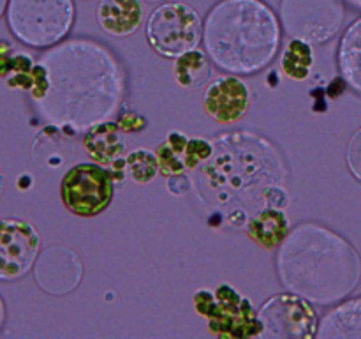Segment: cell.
I'll list each match as a JSON object with an SVG mask.
<instances>
[{"instance_id": "6da1fadb", "label": "cell", "mask_w": 361, "mask_h": 339, "mask_svg": "<svg viewBox=\"0 0 361 339\" xmlns=\"http://www.w3.org/2000/svg\"><path fill=\"white\" fill-rule=\"evenodd\" d=\"M49 92L35 102L46 120L71 134L108 120L123 95V73L113 53L94 41L63 42L41 59Z\"/></svg>"}, {"instance_id": "7a4b0ae2", "label": "cell", "mask_w": 361, "mask_h": 339, "mask_svg": "<svg viewBox=\"0 0 361 339\" xmlns=\"http://www.w3.org/2000/svg\"><path fill=\"white\" fill-rule=\"evenodd\" d=\"M282 285L317 306L348 297L361 279L358 251L338 233L303 222L288 233L277 254Z\"/></svg>"}, {"instance_id": "3957f363", "label": "cell", "mask_w": 361, "mask_h": 339, "mask_svg": "<svg viewBox=\"0 0 361 339\" xmlns=\"http://www.w3.org/2000/svg\"><path fill=\"white\" fill-rule=\"evenodd\" d=\"M203 44L219 69L256 74L277 55L281 21L263 0H221L204 20Z\"/></svg>"}, {"instance_id": "277c9868", "label": "cell", "mask_w": 361, "mask_h": 339, "mask_svg": "<svg viewBox=\"0 0 361 339\" xmlns=\"http://www.w3.org/2000/svg\"><path fill=\"white\" fill-rule=\"evenodd\" d=\"M6 18L18 41L32 48H49L67 37L76 9L73 0H9Z\"/></svg>"}, {"instance_id": "5b68a950", "label": "cell", "mask_w": 361, "mask_h": 339, "mask_svg": "<svg viewBox=\"0 0 361 339\" xmlns=\"http://www.w3.org/2000/svg\"><path fill=\"white\" fill-rule=\"evenodd\" d=\"M194 309L207 318L208 332L219 339L259 338L261 323L252 302L229 282H221L210 292L201 288L192 295Z\"/></svg>"}, {"instance_id": "8992f818", "label": "cell", "mask_w": 361, "mask_h": 339, "mask_svg": "<svg viewBox=\"0 0 361 339\" xmlns=\"http://www.w3.org/2000/svg\"><path fill=\"white\" fill-rule=\"evenodd\" d=\"M200 13L185 2H166L155 7L147 20V41L157 55L178 59L197 48L203 39Z\"/></svg>"}, {"instance_id": "52a82bcc", "label": "cell", "mask_w": 361, "mask_h": 339, "mask_svg": "<svg viewBox=\"0 0 361 339\" xmlns=\"http://www.w3.org/2000/svg\"><path fill=\"white\" fill-rule=\"evenodd\" d=\"M115 196V180L109 170L97 162H78L71 166L60 182L63 207L80 218L102 214Z\"/></svg>"}, {"instance_id": "ba28073f", "label": "cell", "mask_w": 361, "mask_h": 339, "mask_svg": "<svg viewBox=\"0 0 361 339\" xmlns=\"http://www.w3.org/2000/svg\"><path fill=\"white\" fill-rule=\"evenodd\" d=\"M263 339H312L317 335V313L312 302L295 292L275 293L257 309Z\"/></svg>"}, {"instance_id": "9c48e42d", "label": "cell", "mask_w": 361, "mask_h": 339, "mask_svg": "<svg viewBox=\"0 0 361 339\" xmlns=\"http://www.w3.org/2000/svg\"><path fill=\"white\" fill-rule=\"evenodd\" d=\"M342 0H282L281 21L289 37L323 44L337 35L344 23Z\"/></svg>"}, {"instance_id": "30bf717a", "label": "cell", "mask_w": 361, "mask_h": 339, "mask_svg": "<svg viewBox=\"0 0 361 339\" xmlns=\"http://www.w3.org/2000/svg\"><path fill=\"white\" fill-rule=\"evenodd\" d=\"M41 249L35 226L25 219H0V281L13 282L34 268Z\"/></svg>"}, {"instance_id": "8fae6325", "label": "cell", "mask_w": 361, "mask_h": 339, "mask_svg": "<svg viewBox=\"0 0 361 339\" xmlns=\"http://www.w3.org/2000/svg\"><path fill=\"white\" fill-rule=\"evenodd\" d=\"M35 281L39 288L51 295L73 292L83 275V263L73 249L51 246L42 251L34 265Z\"/></svg>"}, {"instance_id": "7c38bea8", "label": "cell", "mask_w": 361, "mask_h": 339, "mask_svg": "<svg viewBox=\"0 0 361 339\" xmlns=\"http://www.w3.org/2000/svg\"><path fill=\"white\" fill-rule=\"evenodd\" d=\"M250 106L247 83L235 74H222L207 85L203 95L204 113L222 126L236 124Z\"/></svg>"}, {"instance_id": "4fadbf2b", "label": "cell", "mask_w": 361, "mask_h": 339, "mask_svg": "<svg viewBox=\"0 0 361 339\" xmlns=\"http://www.w3.org/2000/svg\"><path fill=\"white\" fill-rule=\"evenodd\" d=\"M145 20L141 0H101L97 6V23L113 37L133 35Z\"/></svg>"}, {"instance_id": "5bb4252c", "label": "cell", "mask_w": 361, "mask_h": 339, "mask_svg": "<svg viewBox=\"0 0 361 339\" xmlns=\"http://www.w3.org/2000/svg\"><path fill=\"white\" fill-rule=\"evenodd\" d=\"M116 122H99L83 134V150L94 162L111 166L126 154V136Z\"/></svg>"}, {"instance_id": "9a60e30c", "label": "cell", "mask_w": 361, "mask_h": 339, "mask_svg": "<svg viewBox=\"0 0 361 339\" xmlns=\"http://www.w3.org/2000/svg\"><path fill=\"white\" fill-rule=\"evenodd\" d=\"M316 338L361 339V297L344 300L319 321Z\"/></svg>"}, {"instance_id": "2e32d148", "label": "cell", "mask_w": 361, "mask_h": 339, "mask_svg": "<svg viewBox=\"0 0 361 339\" xmlns=\"http://www.w3.org/2000/svg\"><path fill=\"white\" fill-rule=\"evenodd\" d=\"M289 233V219L279 208H263L247 221V235L263 249H275Z\"/></svg>"}, {"instance_id": "e0dca14e", "label": "cell", "mask_w": 361, "mask_h": 339, "mask_svg": "<svg viewBox=\"0 0 361 339\" xmlns=\"http://www.w3.org/2000/svg\"><path fill=\"white\" fill-rule=\"evenodd\" d=\"M337 56L342 76L353 90L361 94V18L345 28Z\"/></svg>"}, {"instance_id": "ac0fdd59", "label": "cell", "mask_w": 361, "mask_h": 339, "mask_svg": "<svg viewBox=\"0 0 361 339\" xmlns=\"http://www.w3.org/2000/svg\"><path fill=\"white\" fill-rule=\"evenodd\" d=\"M212 64L208 60V53L201 52L200 48H194L175 59L173 64V76L176 83L182 88L197 90V88L208 85L212 78Z\"/></svg>"}, {"instance_id": "d6986e66", "label": "cell", "mask_w": 361, "mask_h": 339, "mask_svg": "<svg viewBox=\"0 0 361 339\" xmlns=\"http://www.w3.org/2000/svg\"><path fill=\"white\" fill-rule=\"evenodd\" d=\"M316 64V53L312 44L303 39L291 37L282 52V73L293 81H305L310 76Z\"/></svg>"}, {"instance_id": "ffe728a7", "label": "cell", "mask_w": 361, "mask_h": 339, "mask_svg": "<svg viewBox=\"0 0 361 339\" xmlns=\"http://www.w3.org/2000/svg\"><path fill=\"white\" fill-rule=\"evenodd\" d=\"M126 168L127 177L140 186L150 184L161 173L157 155L148 148H134L133 152H129L126 157Z\"/></svg>"}, {"instance_id": "44dd1931", "label": "cell", "mask_w": 361, "mask_h": 339, "mask_svg": "<svg viewBox=\"0 0 361 339\" xmlns=\"http://www.w3.org/2000/svg\"><path fill=\"white\" fill-rule=\"evenodd\" d=\"M155 155H157L159 161V172H161V175H164L166 179L171 175L183 173V170H187L185 162H183V155L178 154L176 150H173L166 141L155 148Z\"/></svg>"}, {"instance_id": "7402d4cb", "label": "cell", "mask_w": 361, "mask_h": 339, "mask_svg": "<svg viewBox=\"0 0 361 339\" xmlns=\"http://www.w3.org/2000/svg\"><path fill=\"white\" fill-rule=\"evenodd\" d=\"M212 152H214V148L208 143V140H204V138H189V143H187L185 150H183V162H185V168L194 170L196 166H200L201 162L210 159Z\"/></svg>"}, {"instance_id": "603a6c76", "label": "cell", "mask_w": 361, "mask_h": 339, "mask_svg": "<svg viewBox=\"0 0 361 339\" xmlns=\"http://www.w3.org/2000/svg\"><path fill=\"white\" fill-rule=\"evenodd\" d=\"M32 76H34V85H32L30 88V97L34 102H41L42 99L48 95L49 92V74H48V69H46L44 64L39 60V62H35L34 69H32Z\"/></svg>"}, {"instance_id": "cb8c5ba5", "label": "cell", "mask_w": 361, "mask_h": 339, "mask_svg": "<svg viewBox=\"0 0 361 339\" xmlns=\"http://www.w3.org/2000/svg\"><path fill=\"white\" fill-rule=\"evenodd\" d=\"M345 162L358 182H361V127L351 136L348 143V150H345Z\"/></svg>"}, {"instance_id": "d4e9b609", "label": "cell", "mask_w": 361, "mask_h": 339, "mask_svg": "<svg viewBox=\"0 0 361 339\" xmlns=\"http://www.w3.org/2000/svg\"><path fill=\"white\" fill-rule=\"evenodd\" d=\"M116 124H118L120 129L123 131V133H140V131L147 129L148 122L147 119H145L143 115H140V113H134V112H126L120 115V119L116 120Z\"/></svg>"}, {"instance_id": "484cf974", "label": "cell", "mask_w": 361, "mask_h": 339, "mask_svg": "<svg viewBox=\"0 0 361 339\" xmlns=\"http://www.w3.org/2000/svg\"><path fill=\"white\" fill-rule=\"evenodd\" d=\"M14 55V44L6 39H0V78L6 80L11 73V60Z\"/></svg>"}, {"instance_id": "4316f807", "label": "cell", "mask_w": 361, "mask_h": 339, "mask_svg": "<svg viewBox=\"0 0 361 339\" xmlns=\"http://www.w3.org/2000/svg\"><path fill=\"white\" fill-rule=\"evenodd\" d=\"M348 87H349V85H348V81H345L344 76L334 78V80H331V83L328 85V88H326L328 97H331V99L341 97V95L344 94V90H345V88H348Z\"/></svg>"}, {"instance_id": "83f0119b", "label": "cell", "mask_w": 361, "mask_h": 339, "mask_svg": "<svg viewBox=\"0 0 361 339\" xmlns=\"http://www.w3.org/2000/svg\"><path fill=\"white\" fill-rule=\"evenodd\" d=\"M32 186H34V177H32L30 173H21V175L16 179V187L20 191L32 189Z\"/></svg>"}, {"instance_id": "f1b7e54d", "label": "cell", "mask_w": 361, "mask_h": 339, "mask_svg": "<svg viewBox=\"0 0 361 339\" xmlns=\"http://www.w3.org/2000/svg\"><path fill=\"white\" fill-rule=\"evenodd\" d=\"M268 85H270L271 88H275L277 85H281V78L277 80V71H271L270 76H268Z\"/></svg>"}, {"instance_id": "f546056e", "label": "cell", "mask_w": 361, "mask_h": 339, "mask_svg": "<svg viewBox=\"0 0 361 339\" xmlns=\"http://www.w3.org/2000/svg\"><path fill=\"white\" fill-rule=\"evenodd\" d=\"M4 320H6V306H4V300L0 297V328H2Z\"/></svg>"}, {"instance_id": "4dcf8cb0", "label": "cell", "mask_w": 361, "mask_h": 339, "mask_svg": "<svg viewBox=\"0 0 361 339\" xmlns=\"http://www.w3.org/2000/svg\"><path fill=\"white\" fill-rule=\"evenodd\" d=\"M7 4H9V0H0V18H2L4 14H6Z\"/></svg>"}, {"instance_id": "1f68e13d", "label": "cell", "mask_w": 361, "mask_h": 339, "mask_svg": "<svg viewBox=\"0 0 361 339\" xmlns=\"http://www.w3.org/2000/svg\"><path fill=\"white\" fill-rule=\"evenodd\" d=\"M4 189H6V177H4V173L0 172V196H2Z\"/></svg>"}, {"instance_id": "d6a6232c", "label": "cell", "mask_w": 361, "mask_h": 339, "mask_svg": "<svg viewBox=\"0 0 361 339\" xmlns=\"http://www.w3.org/2000/svg\"><path fill=\"white\" fill-rule=\"evenodd\" d=\"M349 2H351L353 6H356V7H361V0H349Z\"/></svg>"}, {"instance_id": "836d02e7", "label": "cell", "mask_w": 361, "mask_h": 339, "mask_svg": "<svg viewBox=\"0 0 361 339\" xmlns=\"http://www.w3.org/2000/svg\"><path fill=\"white\" fill-rule=\"evenodd\" d=\"M147 2H162V0H147Z\"/></svg>"}]
</instances>
